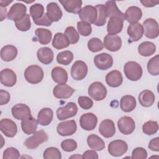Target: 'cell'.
Returning <instances> with one entry per match:
<instances>
[{
	"instance_id": "58",
	"label": "cell",
	"mask_w": 159,
	"mask_h": 159,
	"mask_svg": "<svg viewBox=\"0 0 159 159\" xmlns=\"http://www.w3.org/2000/svg\"><path fill=\"white\" fill-rule=\"evenodd\" d=\"M0 9H1V21H2L6 17V15L7 16V9L6 7H1Z\"/></svg>"
},
{
	"instance_id": "2",
	"label": "cell",
	"mask_w": 159,
	"mask_h": 159,
	"mask_svg": "<svg viewBox=\"0 0 159 159\" xmlns=\"http://www.w3.org/2000/svg\"><path fill=\"white\" fill-rule=\"evenodd\" d=\"M43 75L42 68L36 65L28 66L24 71L25 79L30 84L39 83L43 80Z\"/></svg>"
},
{
	"instance_id": "1",
	"label": "cell",
	"mask_w": 159,
	"mask_h": 159,
	"mask_svg": "<svg viewBox=\"0 0 159 159\" xmlns=\"http://www.w3.org/2000/svg\"><path fill=\"white\" fill-rule=\"evenodd\" d=\"M124 72L127 79L136 81L141 78L143 70L139 63L136 61H129L124 65Z\"/></svg>"
},
{
	"instance_id": "35",
	"label": "cell",
	"mask_w": 159,
	"mask_h": 159,
	"mask_svg": "<svg viewBox=\"0 0 159 159\" xmlns=\"http://www.w3.org/2000/svg\"><path fill=\"white\" fill-rule=\"evenodd\" d=\"M87 143L89 148L93 150L101 151L105 148L103 140L95 134H91L87 138Z\"/></svg>"
},
{
	"instance_id": "57",
	"label": "cell",
	"mask_w": 159,
	"mask_h": 159,
	"mask_svg": "<svg viewBox=\"0 0 159 159\" xmlns=\"http://www.w3.org/2000/svg\"><path fill=\"white\" fill-rule=\"evenodd\" d=\"M140 2L142 4V5L147 7H151L156 6L158 4V1H152V0H144V1H140Z\"/></svg>"
},
{
	"instance_id": "11",
	"label": "cell",
	"mask_w": 159,
	"mask_h": 159,
	"mask_svg": "<svg viewBox=\"0 0 159 159\" xmlns=\"http://www.w3.org/2000/svg\"><path fill=\"white\" fill-rule=\"evenodd\" d=\"M78 14L82 21L94 24L97 17V10L94 6L88 5L81 8Z\"/></svg>"
},
{
	"instance_id": "17",
	"label": "cell",
	"mask_w": 159,
	"mask_h": 159,
	"mask_svg": "<svg viewBox=\"0 0 159 159\" xmlns=\"http://www.w3.org/2000/svg\"><path fill=\"white\" fill-rule=\"evenodd\" d=\"M75 89L66 84H58L53 90V96L57 99H68L72 96Z\"/></svg>"
},
{
	"instance_id": "18",
	"label": "cell",
	"mask_w": 159,
	"mask_h": 159,
	"mask_svg": "<svg viewBox=\"0 0 159 159\" xmlns=\"http://www.w3.org/2000/svg\"><path fill=\"white\" fill-rule=\"evenodd\" d=\"M0 81L1 83L5 86L12 87L16 83V75L11 69H3L0 72Z\"/></svg>"
},
{
	"instance_id": "28",
	"label": "cell",
	"mask_w": 159,
	"mask_h": 159,
	"mask_svg": "<svg viewBox=\"0 0 159 159\" xmlns=\"http://www.w3.org/2000/svg\"><path fill=\"white\" fill-rule=\"evenodd\" d=\"M53 112L52 109L49 107H44L38 113L37 122L41 125L46 126L49 125L53 120Z\"/></svg>"
},
{
	"instance_id": "3",
	"label": "cell",
	"mask_w": 159,
	"mask_h": 159,
	"mask_svg": "<svg viewBox=\"0 0 159 159\" xmlns=\"http://www.w3.org/2000/svg\"><path fill=\"white\" fill-rule=\"evenodd\" d=\"M48 139L47 134L43 130L36 131L33 135L27 138L24 142V145L29 149H35L41 143L47 142Z\"/></svg>"
},
{
	"instance_id": "38",
	"label": "cell",
	"mask_w": 159,
	"mask_h": 159,
	"mask_svg": "<svg viewBox=\"0 0 159 159\" xmlns=\"http://www.w3.org/2000/svg\"><path fill=\"white\" fill-rule=\"evenodd\" d=\"M35 35L39 42L42 45L49 43L52 37V32L50 30L44 28H37L35 30Z\"/></svg>"
},
{
	"instance_id": "31",
	"label": "cell",
	"mask_w": 159,
	"mask_h": 159,
	"mask_svg": "<svg viewBox=\"0 0 159 159\" xmlns=\"http://www.w3.org/2000/svg\"><path fill=\"white\" fill-rule=\"evenodd\" d=\"M59 2L67 12L73 14L80 12L83 2L81 0H60Z\"/></svg>"
},
{
	"instance_id": "41",
	"label": "cell",
	"mask_w": 159,
	"mask_h": 159,
	"mask_svg": "<svg viewBox=\"0 0 159 159\" xmlns=\"http://www.w3.org/2000/svg\"><path fill=\"white\" fill-rule=\"evenodd\" d=\"M148 72L153 76H157L159 74V56L155 55L149 60L147 63Z\"/></svg>"
},
{
	"instance_id": "9",
	"label": "cell",
	"mask_w": 159,
	"mask_h": 159,
	"mask_svg": "<svg viewBox=\"0 0 159 159\" xmlns=\"http://www.w3.org/2000/svg\"><path fill=\"white\" fill-rule=\"evenodd\" d=\"M27 7L22 3L16 2L10 8L7 13V18L10 20L15 21L20 20L23 19L26 14Z\"/></svg>"
},
{
	"instance_id": "45",
	"label": "cell",
	"mask_w": 159,
	"mask_h": 159,
	"mask_svg": "<svg viewBox=\"0 0 159 159\" xmlns=\"http://www.w3.org/2000/svg\"><path fill=\"white\" fill-rule=\"evenodd\" d=\"M64 34L66 36L71 44H75L79 41L80 35L73 26L67 27L65 30Z\"/></svg>"
},
{
	"instance_id": "12",
	"label": "cell",
	"mask_w": 159,
	"mask_h": 159,
	"mask_svg": "<svg viewBox=\"0 0 159 159\" xmlns=\"http://www.w3.org/2000/svg\"><path fill=\"white\" fill-rule=\"evenodd\" d=\"M117 126L119 131L124 135L131 134L135 128L134 119L129 116L120 117L117 122Z\"/></svg>"
},
{
	"instance_id": "49",
	"label": "cell",
	"mask_w": 159,
	"mask_h": 159,
	"mask_svg": "<svg viewBox=\"0 0 159 159\" xmlns=\"http://www.w3.org/2000/svg\"><path fill=\"white\" fill-rule=\"evenodd\" d=\"M77 146V142L71 139L64 140L61 143V147L62 150L66 152H71L75 150Z\"/></svg>"
},
{
	"instance_id": "8",
	"label": "cell",
	"mask_w": 159,
	"mask_h": 159,
	"mask_svg": "<svg viewBox=\"0 0 159 159\" xmlns=\"http://www.w3.org/2000/svg\"><path fill=\"white\" fill-rule=\"evenodd\" d=\"M88 73V66L85 62L81 60L76 61L71 68V77L76 81L84 79Z\"/></svg>"
},
{
	"instance_id": "10",
	"label": "cell",
	"mask_w": 159,
	"mask_h": 159,
	"mask_svg": "<svg viewBox=\"0 0 159 159\" xmlns=\"http://www.w3.org/2000/svg\"><path fill=\"white\" fill-rule=\"evenodd\" d=\"M94 63L99 70H107L112 66L113 58L111 55L107 53H102L94 57Z\"/></svg>"
},
{
	"instance_id": "59",
	"label": "cell",
	"mask_w": 159,
	"mask_h": 159,
	"mask_svg": "<svg viewBox=\"0 0 159 159\" xmlns=\"http://www.w3.org/2000/svg\"><path fill=\"white\" fill-rule=\"evenodd\" d=\"M12 2V1H3V0H1L0 1V4H1V7H5V6H7L10 3H11Z\"/></svg>"
},
{
	"instance_id": "21",
	"label": "cell",
	"mask_w": 159,
	"mask_h": 159,
	"mask_svg": "<svg viewBox=\"0 0 159 159\" xmlns=\"http://www.w3.org/2000/svg\"><path fill=\"white\" fill-rule=\"evenodd\" d=\"M127 32L130 37V42H137L143 35L142 25L139 22L132 24L128 26Z\"/></svg>"
},
{
	"instance_id": "22",
	"label": "cell",
	"mask_w": 159,
	"mask_h": 159,
	"mask_svg": "<svg viewBox=\"0 0 159 159\" xmlns=\"http://www.w3.org/2000/svg\"><path fill=\"white\" fill-rule=\"evenodd\" d=\"M47 15L49 19L53 22H58L61 19L63 12L58 4L55 2H51L47 6Z\"/></svg>"
},
{
	"instance_id": "44",
	"label": "cell",
	"mask_w": 159,
	"mask_h": 159,
	"mask_svg": "<svg viewBox=\"0 0 159 159\" xmlns=\"http://www.w3.org/2000/svg\"><path fill=\"white\" fill-rule=\"evenodd\" d=\"M14 24L17 29L20 31L25 32L29 30L31 27V21L29 14H27L23 19L20 20L15 21Z\"/></svg>"
},
{
	"instance_id": "30",
	"label": "cell",
	"mask_w": 159,
	"mask_h": 159,
	"mask_svg": "<svg viewBox=\"0 0 159 159\" xmlns=\"http://www.w3.org/2000/svg\"><path fill=\"white\" fill-rule=\"evenodd\" d=\"M155 100L153 93L148 89L142 91L139 95V101L140 104L145 107L152 106Z\"/></svg>"
},
{
	"instance_id": "52",
	"label": "cell",
	"mask_w": 159,
	"mask_h": 159,
	"mask_svg": "<svg viewBox=\"0 0 159 159\" xmlns=\"http://www.w3.org/2000/svg\"><path fill=\"white\" fill-rule=\"evenodd\" d=\"M131 158L133 159H146L147 158V152L143 148L137 147L132 151Z\"/></svg>"
},
{
	"instance_id": "56",
	"label": "cell",
	"mask_w": 159,
	"mask_h": 159,
	"mask_svg": "<svg viewBox=\"0 0 159 159\" xmlns=\"http://www.w3.org/2000/svg\"><path fill=\"white\" fill-rule=\"evenodd\" d=\"M99 158L98 153L95 152V150H87L84 152L82 155V158L83 159H98Z\"/></svg>"
},
{
	"instance_id": "13",
	"label": "cell",
	"mask_w": 159,
	"mask_h": 159,
	"mask_svg": "<svg viewBox=\"0 0 159 159\" xmlns=\"http://www.w3.org/2000/svg\"><path fill=\"white\" fill-rule=\"evenodd\" d=\"M77 129L76 123L74 120L60 122L57 127V131L61 136H69L74 134Z\"/></svg>"
},
{
	"instance_id": "51",
	"label": "cell",
	"mask_w": 159,
	"mask_h": 159,
	"mask_svg": "<svg viewBox=\"0 0 159 159\" xmlns=\"http://www.w3.org/2000/svg\"><path fill=\"white\" fill-rule=\"evenodd\" d=\"M79 106L83 109H89L93 105V102L91 99L88 96H80L78 99Z\"/></svg>"
},
{
	"instance_id": "24",
	"label": "cell",
	"mask_w": 159,
	"mask_h": 159,
	"mask_svg": "<svg viewBox=\"0 0 159 159\" xmlns=\"http://www.w3.org/2000/svg\"><path fill=\"white\" fill-rule=\"evenodd\" d=\"M104 6L106 8L107 17L109 18L111 17H116L120 19L123 21L125 19V14L118 9L115 1H108L106 2Z\"/></svg>"
},
{
	"instance_id": "34",
	"label": "cell",
	"mask_w": 159,
	"mask_h": 159,
	"mask_svg": "<svg viewBox=\"0 0 159 159\" xmlns=\"http://www.w3.org/2000/svg\"><path fill=\"white\" fill-rule=\"evenodd\" d=\"M52 78L53 80L58 84H65L68 81L66 71L60 66H55L52 70Z\"/></svg>"
},
{
	"instance_id": "33",
	"label": "cell",
	"mask_w": 159,
	"mask_h": 159,
	"mask_svg": "<svg viewBox=\"0 0 159 159\" xmlns=\"http://www.w3.org/2000/svg\"><path fill=\"white\" fill-rule=\"evenodd\" d=\"M136 100L133 96L125 95L122 97L120 101V107L122 111L130 112L136 107Z\"/></svg>"
},
{
	"instance_id": "32",
	"label": "cell",
	"mask_w": 159,
	"mask_h": 159,
	"mask_svg": "<svg viewBox=\"0 0 159 159\" xmlns=\"http://www.w3.org/2000/svg\"><path fill=\"white\" fill-rule=\"evenodd\" d=\"M17 55V49L12 45H5L1 50V58L5 61H12L16 58Z\"/></svg>"
},
{
	"instance_id": "26",
	"label": "cell",
	"mask_w": 159,
	"mask_h": 159,
	"mask_svg": "<svg viewBox=\"0 0 159 159\" xmlns=\"http://www.w3.org/2000/svg\"><path fill=\"white\" fill-rule=\"evenodd\" d=\"M125 19L131 24L137 23L142 16L141 9L137 6H130L127 9L125 12Z\"/></svg>"
},
{
	"instance_id": "5",
	"label": "cell",
	"mask_w": 159,
	"mask_h": 159,
	"mask_svg": "<svg viewBox=\"0 0 159 159\" xmlns=\"http://www.w3.org/2000/svg\"><path fill=\"white\" fill-rule=\"evenodd\" d=\"M143 30L146 37L151 39L157 38L159 35V27L157 21L153 18H148L143 22Z\"/></svg>"
},
{
	"instance_id": "6",
	"label": "cell",
	"mask_w": 159,
	"mask_h": 159,
	"mask_svg": "<svg viewBox=\"0 0 159 159\" xmlns=\"http://www.w3.org/2000/svg\"><path fill=\"white\" fill-rule=\"evenodd\" d=\"M78 110V107L75 102H68L65 106L58 108L57 110V118L60 120H63L74 117L76 115Z\"/></svg>"
},
{
	"instance_id": "16",
	"label": "cell",
	"mask_w": 159,
	"mask_h": 159,
	"mask_svg": "<svg viewBox=\"0 0 159 159\" xmlns=\"http://www.w3.org/2000/svg\"><path fill=\"white\" fill-rule=\"evenodd\" d=\"M104 47L109 51L117 52L122 47L121 38L117 35H106L104 38Z\"/></svg>"
},
{
	"instance_id": "60",
	"label": "cell",
	"mask_w": 159,
	"mask_h": 159,
	"mask_svg": "<svg viewBox=\"0 0 159 159\" xmlns=\"http://www.w3.org/2000/svg\"><path fill=\"white\" fill-rule=\"evenodd\" d=\"M82 158V156H80L78 155H73L71 157H70V158Z\"/></svg>"
},
{
	"instance_id": "53",
	"label": "cell",
	"mask_w": 159,
	"mask_h": 159,
	"mask_svg": "<svg viewBox=\"0 0 159 159\" xmlns=\"http://www.w3.org/2000/svg\"><path fill=\"white\" fill-rule=\"evenodd\" d=\"M34 22L37 25H43V26H47V27L50 26L52 24V22L48 17L47 13H45L41 18H40L36 20H34Z\"/></svg>"
},
{
	"instance_id": "25",
	"label": "cell",
	"mask_w": 159,
	"mask_h": 159,
	"mask_svg": "<svg viewBox=\"0 0 159 159\" xmlns=\"http://www.w3.org/2000/svg\"><path fill=\"white\" fill-rule=\"evenodd\" d=\"M106 83L112 88H117L120 86L123 81L121 73L118 70H112L106 76Z\"/></svg>"
},
{
	"instance_id": "55",
	"label": "cell",
	"mask_w": 159,
	"mask_h": 159,
	"mask_svg": "<svg viewBox=\"0 0 159 159\" xmlns=\"http://www.w3.org/2000/svg\"><path fill=\"white\" fill-rule=\"evenodd\" d=\"M149 149L152 151L158 152L159 151V138L155 137L152 139L148 145Z\"/></svg>"
},
{
	"instance_id": "46",
	"label": "cell",
	"mask_w": 159,
	"mask_h": 159,
	"mask_svg": "<svg viewBox=\"0 0 159 159\" xmlns=\"http://www.w3.org/2000/svg\"><path fill=\"white\" fill-rule=\"evenodd\" d=\"M88 48L92 52H98L102 50L104 44L98 38H91L88 42Z\"/></svg>"
},
{
	"instance_id": "50",
	"label": "cell",
	"mask_w": 159,
	"mask_h": 159,
	"mask_svg": "<svg viewBox=\"0 0 159 159\" xmlns=\"http://www.w3.org/2000/svg\"><path fill=\"white\" fill-rule=\"evenodd\" d=\"M20 157V153L17 149L14 147H8L3 152L2 158L17 159Z\"/></svg>"
},
{
	"instance_id": "27",
	"label": "cell",
	"mask_w": 159,
	"mask_h": 159,
	"mask_svg": "<svg viewBox=\"0 0 159 159\" xmlns=\"http://www.w3.org/2000/svg\"><path fill=\"white\" fill-rule=\"evenodd\" d=\"M37 57L40 63L45 65H48L52 62L54 55L50 48L42 47L37 50Z\"/></svg>"
},
{
	"instance_id": "36",
	"label": "cell",
	"mask_w": 159,
	"mask_h": 159,
	"mask_svg": "<svg viewBox=\"0 0 159 159\" xmlns=\"http://www.w3.org/2000/svg\"><path fill=\"white\" fill-rule=\"evenodd\" d=\"M70 44V43L65 34L61 32H58L54 35L52 40V46L55 48L57 50L63 49L68 47Z\"/></svg>"
},
{
	"instance_id": "4",
	"label": "cell",
	"mask_w": 159,
	"mask_h": 159,
	"mask_svg": "<svg viewBox=\"0 0 159 159\" xmlns=\"http://www.w3.org/2000/svg\"><path fill=\"white\" fill-rule=\"evenodd\" d=\"M88 94L95 101L103 100L107 94L106 86L99 81L93 82L88 88Z\"/></svg>"
},
{
	"instance_id": "48",
	"label": "cell",
	"mask_w": 159,
	"mask_h": 159,
	"mask_svg": "<svg viewBox=\"0 0 159 159\" xmlns=\"http://www.w3.org/2000/svg\"><path fill=\"white\" fill-rule=\"evenodd\" d=\"M77 30L82 36H89L92 32V27L89 23L85 21H79L77 22Z\"/></svg>"
},
{
	"instance_id": "39",
	"label": "cell",
	"mask_w": 159,
	"mask_h": 159,
	"mask_svg": "<svg viewBox=\"0 0 159 159\" xmlns=\"http://www.w3.org/2000/svg\"><path fill=\"white\" fill-rule=\"evenodd\" d=\"M95 7L97 10V17L94 24L96 26H102L106 23L107 17L105 6L103 4H98Z\"/></svg>"
},
{
	"instance_id": "54",
	"label": "cell",
	"mask_w": 159,
	"mask_h": 159,
	"mask_svg": "<svg viewBox=\"0 0 159 159\" xmlns=\"http://www.w3.org/2000/svg\"><path fill=\"white\" fill-rule=\"evenodd\" d=\"M10 94L9 93L3 89L0 90V105L2 106L7 104L10 101Z\"/></svg>"
},
{
	"instance_id": "14",
	"label": "cell",
	"mask_w": 159,
	"mask_h": 159,
	"mask_svg": "<svg viewBox=\"0 0 159 159\" xmlns=\"http://www.w3.org/2000/svg\"><path fill=\"white\" fill-rule=\"evenodd\" d=\"M0 130L7 137H14L17 132L16 124L11 119L5 118L0 121Z\"/></svg>"
},
{
	"instance_id": "47",
	"label": "cell",
	"mask_w": 159,
	"mask_h": 159,
	"mask_svg": "<svg viewBox=\"0 0 159 159\" xmlns=\"http://www.w3.org/2000/svg\"><path fill=\"white\" fill-rule=\"evenodd\" d=\"M44 159H61V154L60 150L56 147H48L43 152Z\"/></svg>"
},
{
	"instance_id": "15",
	"label": "cell",
	"mask_w": 159,
	"mask_h": 159,
	"mask_svg": "<svg viewBox=\"0 0 159 159\" xmlns=\"http://www.w3.org/2000/svg\"><path fill=\"white\" fill-rule=\"evenodd\" d=\"M98 122L96 116L91 112H88L81 115L80 119L81 127L85 130H92L95 129Z\"/></svg>"
},
{
	"instance_id": "29",
	"label": "cell",
	"mask_w": 159,
	"mask_h": 159,
	"mask_svg": "<svg viewBox=\"0 0 159 159\" xmlns=\"http://www.w3.org/2000/svg\"><path fill=\"white\" fill-rule=\"evenodd\" d=\"M37 124V120L31 116L22 120V130L27 135L33 134L36 132Z\"/></svg>"
},
{
	"instance_id": "23",
	"label": "cell",
	"mask_w": 159,
	"mask_h": 159,
	"mask_svg": "<svg viewBox=\"0 0 159 159\" xmlns=\"http://www.w3.org/2000/svg\"><path fill=\"white\" fill-rule=\"evenodd\" d=\"M123 28V20L116 17H111L107 25V31L109 35H114L120 33Z\"/></svg>"
},
{
	"instance_id": "7",
	"label": "cell",
	"mask_w": 159,
	"mask_h": 159,
	"mask_svg": "<svg viewBox=\"0 0 159 159\" xmlns=\"http://www.w3.org/2000/svg\"><path fill=\"white\" fill-rule=\"evenodd\" d=\"M108 152L113 157L123 155L128 150L127 143L122 140H115L109 143L107 147Z\"/></svg>"
},
{
	"instance_id": "19",
	"label": "cell",
	"mask_w": 159,
	"mask_h": 159,
	"mask_svg": "<svg viewBox=\"0 0 159 159\" xmlns=\"http://www.w3.org/2000/svg\"><path fill=\"white\" fill-rule=\"evenodd\" d=\"M11 112L15 119L21 120L32 116L29 107L22 103L15 104L11 109Z\"/></svg>"
},
{
	"instance_id": "37",
	"label": "cell",
	"mask_w": 159,
	"mask_h": 159,
	"mask_svg": "<svg viewBox=\"0 0 159 159\" xmlns=\"http://www.w3.org/2000/svg\"><path fill=\"white\" fill-rule=\"evenodd\" d=\"M156 51L155 45L151 42L145 41L141 43L138 47V52L143 57H149L154 54Z\"/></svg>"
},
{
	"instance_id": "40",
	"label": "cell",
	"mask_w": 159,
	"mask_h": 159,
	"mask_svg": "<svg viewBox=\"0 0 159 159\" xmlns=\"http://www.w3.org/2000/svg\"><path fill=\"white\" fill-rule=\"evenodd\" d=\"M73 53L70 50H65L58 53L57 61L60 65H68L73 60Z\"/></svg>"
},
{
	"instance_id": "20",
	"label": "cell",
	"mask_w": 159,
	"mask_h": 159,
	"mask_svg": "<svg viewBox=\"0 0 159 159\" xmlns=\"http://www.w3.org/2000/svg\"><path fill=\"white\" fill-rule=\"evenodd\" d=\"M99 132L100 134L105 138L112 137L116 133L114 122L108 119L103 120L100 124Z\"/></svg>"
},
{
	"instance_id": "43",
	"label": "cell",
	"mask_w": 159,
	"mask_h": 159,
	"mask_svg": "<svg viewBox=\"0 0 159 159\" xmlns=\"http://www.w3.org/2000/svg\"><path fill=\"white\" fill-rule=\"evenodd\" d=\"M158 130V124L157 121L148 120L142 125V131L148 135H152L157 132Z\"/></svg>"
},
{
	"instance_id": "42",
	"label": "cell",
	"mask_w": 159,
	"mask_h": 159,
	"mask_svg": "<svg viewBox=\"0 0 159 159\" xmlns=\"http://www.w3.org/2000/svg\"><path fill=\"white\" fill-rule=\"evenodd\" d=\"M30 14L33 20H36L41 18L44 13V7L41 4L35 3L30 7Z\"/></svg>"
}]
</instances>
